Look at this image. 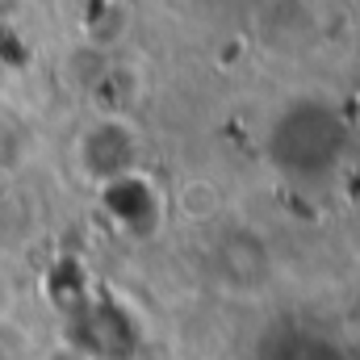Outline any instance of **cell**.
<instances>
[{
    "instance_id": "obj_2",
    "label": "cell",
    "mask_w": 360,
    "mask_h": 360,
    "mask_svg": "<svg viewBox=\"0 0 360 360\" xmlns=\"http://www.w3.org/2000/svg\"><path fill=\"white\" fill-rule=\"evenodd\" d=\"M8 13H17V0H0V17H8Z\"/></svg>"
},
{
    "instance_id": "obj_1",
    "label": "cell",
    "mask_w": 360,
    "mask_h": 360,
    "mask_svg": "<svg viewBox=\"0 0 360 360\" xmlns=\"http://www.w3.org/2000/svg\"><path fill=\"white\" fill-rule=\"evenodd\" d=\"M139 164H143L139 130H134L126 117H117V113L92 122L89 130L76 139V168H80V176L92 180L96 188L130 176V172H143Z\"/></svg>"
}]
</instances>
